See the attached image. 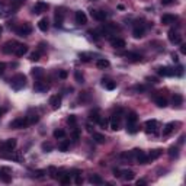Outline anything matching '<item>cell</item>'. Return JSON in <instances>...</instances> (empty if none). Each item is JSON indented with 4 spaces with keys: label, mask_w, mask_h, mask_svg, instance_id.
Here are the masks:
<instances>
[{
    "label": "cell",
    "mask_w": 186,
    "mask_h": 186,
    "mask_svg": "<svg viewBox=\"0 0 186 186\" xmlns=\"http://www.w3.org/2000/svg\"><path fill=\"white\" fill-rule=\"evenodd\" d=\"M172 102H173V106H176V108H179L182 103H183V96L182 95H174L173 96V99H172Z\"/></svg>",
    "instance_id": "4dcf8cb0"
},
{
    "label": "cell",
    "mask_w": 186,
    "mask_h": 186,
    "mask_svg": "<svg viewBox=\"0 0 186 186\" xmlns=\"http://www.w3.org/2000/svg\"><path fill=\"white\" fill-rule=\"evenodd\" d=\"M161 153H163V150H160V148H157V150H153L151 153L148 154V160H156V159H159L160 156H161Z\"/></svg>",
    "instance_id": "836d02e7"
},
{
    "label": "cell",
    "mask_w": 186,
    "mask_h": 186,
    "mask_svg": "<svg viewBox=\"0 0 186 186\" xmlns=\"http://www.w3.org/2000/svg\"><path fill=\"white\" fill-rule=\"evenodd\" d=\"M93 140L98 143V144H103L106 138H105V135L103 134H99V133H93Z\"/></svg>",
    "instance_id": "d6a6232c"
},
{
    "label": "cell",
    "mask_w": 186,
    "mask_h": 186,
    "mask_svg": "<svg viewBox=\"0 0 186 186\" xmlns=\"http://www.w3.org/2000/svg\"><path fill=\"white\" fill-rule=\"evenodd\" d=\"M2 113H3V111H2V109H0V116H2Z\"/></svg>",
    "instance_id": "e7e4bbea"
},
{
    "label": "cell",
    "mask_w": 186,
    "mask_h": 186,
    "mask_svg": "<svg viewBox=\"0 0 186 186\" xmlns=\"http://www.w3.org/2000/svg\"><path fill=\"white\" fill-rule=\"evenodd\" d=\"M10 13H13L12 9H9L5 3H0V18H7Z\"/></svg>",
    "instance_id": "44dd1931"
},
{
    "label": "cell",
    "mask_w": 186,
    "mask_h": 186,
    "mask_svg": "<svg viewBox=\"0 0 186 186\" xmlns=\"http://www.w3.org/2000/svg\"><path fill=\"white\" fill-rule=\"evenodd\" d=\"M48 173H50V176L53 179H57V176H58V170H57V167H54V166L48 167Z\"/></svg>",
    "instance_id": "e575fe53"
},
{
    "label": "cell",
    "mask_w": 186,
    "mask_h": 186,
    "mask_svg": "<svg viewBox=\"0 0 186 186\" xmlns=\"http://www.w3.org/2000/svg\"><path fill=\"white\" fill-rule=\"evenodd\" d=\"M121 176L124 177L125 180H133L134 177H135V173L133 172V170H121Z\"/></svg>",
    "instance_id": "603a6c76"
},
{
    "label": "cell",
    "mask_w": 186,
    "mask_h": 186,
    "mask_svg": "<svg viewBox=\"0 0 186 186\" xmlns=\"http://www.w3.org/2000/svg\"><path fill=\"white\" fill-rule=\"evenodd\" d=\"M16 146H18L16 138H9L0 144V151L2 153H12L15 148H16Z\"/></svg>",
    "instance_id": "7a4b0ae2"
},
{
    "label": "cell",
    "mask_w": 186,
    "mask_h": 186,
    "mask_svg": "<svg viewBox=\"0 0 186 186\" xmlns=\"http://www.w3.org/2000/svg\"><path fill=\"white\" fill-rule=\"evenodd\" d=\"M169 41L172 42V44H182V35H180L177 31H174V29H170L169 31Z\"/></svg>",
    "instance_id": "5b68a950"
},
{
    "label": "cell",
    "mask_w": 186,
    "mask_h": 186,
    "mask_svg": "<svg viewBox=\"0 0 186 186\" xmlns=\"http://www.w3.org/2000/svg\"><path fill=\"white\" fill-rule=\"evenodd\" d=\"M102 128H106V125H108V119H103V118H100L99 119V122H98Z\"/></svg>",
    "instance_id": "f907efd6"
},
{
    "label": "cell",
    "mask_w": 186,
    "mask_h": 186,
    "mask_svg": "<svg viewBox=\"0 0 186 186\" xmlns=\"http://www.w3.org/2000/svg\"><path fill=\"white\" fill-rule=\"evenodd\" d=\"M89 182L93 183V185H102V183H103V179H102V176H99V174H92V176L89 177Z\"/></svg>",
    "instance_id": "83f0119b"
},
{
    "label": "cell",
    "mask_w": 186,
    "mask_h": 186,
    "mask_svg": "<svg viewBox=\"0 0 186 186\" xmlns=\"http://www.w3.org/2000/svg\"><path fill=\"white\" fill-rule=\"evenodd\" d=\"M90 15H92L93 19L99 20V22H103V20L106 19V13L103 10H90Z\"/></svg>",
    "instance_id": "8fae6325"
},
{
    "label": "cell",
    "mask_w": 186,
    "mask_h": 186,
    "mask_svg": "<svg viewBox=\"0 0 186 186\" xmlns=\"http://www.w3.org/2000/svg\"><path fill=\"white\" fill-rule=\"evenodd\" d=\"M76 122H77L76 115H70V116L67 118V124H70V125H76Z\"/></svg>",
    "instance_id": "bcb514c9"
},
{
    "label": "cell",
    "mask_w": 186,
    "mask_h": 186,
    "mask_svg": "<svg viewBox=\"0 0 186 186\" xmlns=\"http://www.w3.org/2000/svg\"><path fill=\"white\" fill-rule=\"evenodd\" d=\"M125 57L129 61H134V63H137V61H141V58H143V57H141L140 54H137V53H126Z\"/></svg>",
    "instance_id": "f546056e"
},
{
    "label": "cell",
    "mask_w": 186,
    "mask_h": 186,
    "mask_svg": "<svg viewBox=\"0 0 186 186\" xmlns=\"http://www.w3.org/2000/svg\"><path fill=\"white\" fill-rule=\"evenodd\" d=\"M28 125H29V119H28V116H20V118H16L15 121L10 122V128H13V129L26 128Z\"/></svg>",
    "instance_id": "3957f363"
},
{
    "label": "cell",
    "mask_w": 186,
    "mask_h": 186,
    "mask_svg": "<svg viewBox=\"0 0 186 186\" xmlns=\"http://www.w3.org/2000/svg\"><path fill=\"white\" fill-rule=\"evenodd\" d=\"M25 84H26V77H25V74H16V76H13L12 80H10V86H12V89H15V90H20L22 87H25Z\"/></svg>",
    "instance_id": "6da1fadb"
},
{
    "label": "cell",
    "mask_w": 186,
    "mask_h": 186,
    "mask_svg": "<svg viewBox=\"0 0 186 186\" xmlns=\"http://www.w3.org/2000/svg\"><path fill=\"white\" fill-rule=\"evenodd\" d=\"M154 102H156V105L159 108H166L167 106V99L164 98V96H157L156 99H154Z\"/></svg>",
    "instance_id": "484cf974"
},
{
    "label": "cell",
    "mask_w": 186,
    "mask_h": 186,
    "mask_svg": "<svg viewBox=\"0 0 186 186\" xmlns=\"http://www.w3.org/2000/svg\"><path fill=\"white\" fill-rule=\"evenodd\" d=\"M74 19H76V23H77V25H86L87 23V16H86V13H84V12H81V10L76 12Z\"/></svg>",
    "instance_id": "9c48e42d"
},
{
    "label": "cell",
    "mask_w": 186,
    "mask_h": 186,
    "mask_svg": "<svg viewBox=\"0 0 186 186\" xmlns=\"http://www.w3.org/2000/svg\"><path fill=\"white\" fill-rule=\"evenodd\" d=\"M113 174H115L116 177H119V176H121V170H119V169H113Z\"/></svg>",
    "instance_id": "680465c9"
},
{
    "label": "cell",
    "mask_w": 186,
    "mask_h": 186,
    "mask_svg": "<svg viewBox=\"0 0 186 186\" xmlns=\"http://www.w3.org/2000/svg\"><path fill=\"white\" fill-rule=\"evenodd\" d=\"M23 3H25V0H12V7L13 9H19Z\"/></svg>",
    "instance_id": "b9f144b4"
},
{
    "label": "cell",
    "mask_w": 186,
    "mask_h": 186,
    "mask_svg": "<svg viewBox=\"0 0 186 186\" xmlns=\"http://www.w3.org/2000/svg\"><path fill=\"white\" fill-rule=\"evenodd\" d=\"M79 137H80L79 129H74V131H73V138H74V140H79Z\"/></svg>",
    "instance_id": "db71d44e"
},
{
    "label": "cell",
    "mask_w": 186,
    "mask_h": 186,
    "mask_svg": "<svg viewBox=\"0 0 186 186\" xmlns=\"http://www.w3.org/2000/svg\"><path fill=\"white\" fill-rule=\"evenodd\" d=\"M169 154H170V157H179V150L176 147H172L169 150Z\"/></svg>",
    "instance_id": "f6af8a7d"
},
{
    "label": "cell",
    "mask_w": 186,
    "mask_h": 186,
    "mask_svg": "<svg viewBox=\"0 0 186 186\" xmlns=\"http://www.w3.org/2000/svg\"><path fill=\"white\" fill-rule=\"evenodd\" d=\"M44 174H45V172H44V170H36V172L33 173V176H35V177H42Z\"/></svg>",
    "instance_id": "816d5d0a"
},
{
    "label": "cell",
    "mask_w": 186,
    "mask_h": 186,
    "mask_svg": "<svg viewBox=\"0 0 186 186\" xmlns=\"http://www.w3.org/2000/svg\"><path fill=\"white\" fill-rule=\"evenodd\" d=\"M26 53H28V45H25V44H18L16 50H15V54L18 57H23Z\"/></svg>",
    "instance_id": "ac0fdd59"
},
{
    "label": "cell",
    "mask_w": 186,
    "mask_h": 186,
    "mask_svg": "<svg viewBox=\"0 0 186 186\" xmlns=\"http://www.w3.org/2000/svg\"><path fill=\"white\" fill-rule=\"evenodd\" d=\"M174 20H176V16H173L170 13H166L161 16V23L163 25H172V23H174Z\"/></svg>",
    "instance_id": "e0dca14e"
},
{
    "label": "cell",
    "mask_w": 186,
    "mask_h": 186,
    "mask_svg": "<svg viewBox=\"0 0 186 186\" xmlns=\"http://www.w3.org/2000/svg\"><path fill=\"white\" fill-rule=\"evenodd\" d=\"M157 74L163 76V77H172V76H174V70L170 67H160V68H157Z\"/></svg>",
    "instance_id": "ba28073f"
},
{
    "label": "cell",
    "mask_w": 186,
    "mask_h": 186,
    "mask_svg": "<svg viewBox=\"0 0 186 186\" xmlns=\"http://www.w3.org/2000/svg\"><path fill=\"white\" fill-rule=\"evenodd\" d=\"M40 58H41V53H40V51H35V53L31 54V60H32V61H38Z\"/></svg>",
    "instance_id": "7dc6e473"
},
{
    "label": "cell",
    "mask_w": 186,
    "mask_h": 186,
    "mask_svg": "<svg viewBox=\"0 0 186 186\" xmlns=\"http://www.w3.org/2000/svg\"><path fill=\"white\" fill-rule=\"evenodd\" d=\"M172 58H173V61H174V63H177V61H179V58H177V54H173Z\"/></svg>",
    "instance_id": "6125c7cd"
},
{
    "label": "cell",
    "mask_w": 186,
    "mask_h": 186,
    "mask_svg": "<svg viewBox=\"0 0 186 186\" xmlns=\"http://www.w3.org/2000/svg\"><path fill=\"white\" fill-rule=\"evenodd\" d=\"M64 16H66V13H64L63 9H57V10H55V25H57V26H61V25H63Z\"/></svg>",
    "instance_id": "7c38bea8"
},
{
    "label": "cell",
    "mask_w": 186,
    "mask_h": 186,
    "mask_svg": "<svg viewBox=\"0 0 186 186\" xmlns=\"http://www.w3.org/2000/svg\"><path fill=\"white\" fill-rule=\"evenodd\" d=\"M5 70H6V64L5 63H0V74L5 73Z\"/></svg>",
    "instance_id": "6f0895ef"
},
{
    "label": "cell",
    "mask_w": 186,
    "mask_h": 186,
    "mask_svg": "<svg viewBox=\"0 0 186 186\" xmlns=\"http://www.w3.org/2000/svg\"><path fill=\"white\" fill-rule=\"evenodd\" d=\"M126 131H128L129 134H135L138 129H137L135 124H126Z\"/></svg>",
    "instance_id": "60d3db41"
},
{
    "label": "cell",
    "mask_w": 186,
    "mask_h": 186,
    "mask_svg": "<svg viewBox=\"0 0 186 186\" xmlns=\"http://www.w3.org/2000/svg\"><path fill=\"white\" fill-rule=\"evenodd\" d=\"M147 80H148L150 83H157V79H156V77H147Z\"/></svg>",
    "instance_id": "91938a15"
},
{
    "label": "cell",
    "mask_w": 186,
    "mask_h": 186,
    "mask_svg": "<svg viewBox=\"0 0 186 186\" xmlns=\"http://www.w3.org/2000/svg\"><path fill=\"white\" fill-rule=\"evenodd\" d=\"M50 105H51L53 109H58V108L61 106V98L58 96V95L51 96V98H50Z\"/></svg>",
    "instance_id": "9a60e30c"
},
{
    "label": "cell",
    "mask_w": 186,
    "mask_h": 186,
    "mask_svg": "<svg viewBox=\"0 0 186 186\" xmlns=\"http://www.w3.org/2000/svg\"><path fill=\"white\" fill-rule=\"evenodd\" d=\"M57 177H60V182L63 185H68L70 183V174H61V176H57Z\"/></svg>",
    "instance_id": "f35d334b"
},
{
    "label": "cell",
    "mask_w": 186,
    "mask_h": 186,
    "mask_svg": "<svg viewBox=\"0 0 186 186\" xmlns=\"http://www.w3.org/2000/svg\"><path fill=\"white\" fill-rule=\"evenodd\" d=\"M133 35H134V38H143L144 36V26L143 25H137V26L133 29Z\"/></svg>",
    "instance_id": "d6986e66"
},
{
    "label": "cell",
    "mask_w": 186,
    "mask_h": 186,
    "mask_svg": "<svg viewBox=\"0 0 186 186\" xmlns=\"http://www.w3.org/2000/svg\"><path fill=\"white\" fill-rule=\"evenodd\" d=\"M138 121V115L135 112H129L128 116H126V124H135Z\"/></svg>",
    "instance_id": "1f68e13d"
},
{
    "label": "cell",
    "mask_w": 186,
    "mask_h": 186,
    "mask_svg": "<svg viewBox=\"0 0 186 186\" xmlns=\"http://www.w3.org/2000/svg\"><path fill=\"white\" fill-rule=\"evenodd\" d=\"M54 146L51 143H42V150L45 151V153H50V151H53Z\"/></svg>",
    "instance_id": "ab89813d"
},
{
    "label": "cell",
    "mask_w": 186,
    "mask_h": 186,
    "mask_svg": "<svg viewBox=\"0 0 186 186\" xmlns=\"http://www.w3.org/2000/svg\"><path fill=\"white\" fill-rule=\"evenodd\" d=\"M157 128H159V122L156 119H150L146 122V131L148 134H157Z\"/></svg>",
    "instance_id": "52a82bcc"
},
{
    "label": "cell",
    "mask_w": 186,
    "mask_h": 186,
    "mask_svg": "<svg viewBox=\"0 0 186 186\" xmlns=\"http://www.w3.org/2000/svg\"><path fill=\"white\" fill-rule=\"evenodd\" d=\"M143 185H147V180H144V179L137 180V186H143Z\"/></svg>",
    "instance_id": "11a10c76"
},
{
    "label": "cell",
    "mask_w": 186,
    "mask_h": 186,
    "mask_svg": "<svg viewBox=\"0 0 186 186\" xmlns=\"http://www.w3.org/2000/svg\"><path fill=\"white\" fill-rule=\"evenodd\" d=\"M68 146H70L68 141H63L60 146H58V148H60V151H67V150H68Z\"/></svg>",
    "instance_id": "ee69618b"
},
{
    "label": "cell",
    "mask_w": 186,
    "mask_h": 186,
    "mask_svg": "<svg viewBox=\"0 0 186 186\" xmlns=\"http://www.w3.org/2000/svg\"><path fill=\"white\" fill-rule=\"evenodd\" d=\"M174 0H161V5H164V6H169V5H172Z\"/></svg>",
    "instance_id": "9f6ffc18"
},
{
    "label": "cell",
    "mask_w": 186,
    "mask_h": 186,
    "mask_svg": "<svg viewBox=\"0 0 186 186\" xmlns=\"http://www.w3.org/2000/svg\"><path fill=\"white\" fill-rule=\"evenodd\" d=\"M135 161L138 163V164H147L150 160H148V156H146L144 153H140L137 157H135Z\"/></svg>",
    "instance_id": "d4e9b609"
},
{
    "label": "cell",
    "mask_w": 186,
    "mask_h": 186,
    "mask_svg": "<svg viewBox=\"0 0 186 186\" xmlns=\"http://www.w3.org/2000/svg\"><path fill=\"white\" fill-rule=\"evenodd\" d=\"M146 86H143V84H137V86H134V90L135 92H146Z\"/></svg>",
    "instance_id": "c3c4849f"
},
{
    "label": "cell",
    "mask_w": 186,
    "mask_h": 186,
    "mask_svg": "<svg viewBox=\"0 0 186 186\" xmlns=\"http://www.w3.org/2000/svg\"><path fill=\"white\" fill-rule=\"evenodd\" d=\"M58 77H60L61 80H66L67 77H68V73H67L66 70H61L60 73H58Z\"/></svg>",
    "instance_id": "681fc988"
},
{
    "label": "cell",
    "mask_w": 186,
    "mask_h": 186,
    "mask_svg": "<svg viewBox=\"0 0 186 186\" xmlns=\"http://www.w3.org/2000/svg\"><path fill=\"white\" fill-rule=\"evenodd\" d=\"M48 10V3H45V2H36L35 3V6H33V13L35 15H41L44 13V12H46Z\"/></svg>",
    "instance_id": "8992f818"
},
{
    "label": "cell",
    "mask_w": 186,
    "mask_h": 186,
    "mask_svg": "<svg viewBox=\"0 0 186 186\" xmlns=\"http://www.w3.org/2000/svg\"><path fill=\"white\" fill-rule=\"evenodd\" d=\"M119 128H121L119 116H118V115H113L112 118H111V129H113V131H118Z\"/></svg>",
    "instance_id": "ffe728a7"
},
{
    "label": "cell",
    "mask_w": 186,
    "mask_h": 186,
    "mask_svg": "<svg viewBox=\"0 0 186 186\" xmlns=\"http://www.w3.org/2000/svg\"><path fill=\"white\" fill-rule=\"evenodd\" d=\"M31 74H32L35 79H42V76H44V70L41 68V67H35L31 70Z\"/></svg>",
    "instance_id": "4316f807"
},
{
    "label": "cell",
    "mask_w": 186,
    "mask_h": 186,
    "mask_svg": "<svg viewBox=\"0 0 186 186\" xmlns=\"http://www.w3.org/2000/svg\"><path fill=\"white\" fill-rule=\"evenodd\" d=\"M173 131H174V122H169V124H166L164 128H163V135L167 137V135H170Z\"/></svg>",
    "instance_id": "7402d4cb"
},
{
    "label": "cell",
    "mask_w": 186,
    "mask_h": 186,
    "mask_svg": "<svg viewBox=\"0 0 186 186\" xmlns=\"http://www.w3.org/2000/svg\"><path fill=\"white\" fill-rule=\"evenodd\" d=\"M111 45L113 46V48H125L126 46V42L125 40H122V38H112L111 40Z\"/></svg>",
    "instance_id": "5bb4252c"
},
{
    "label": "cell",
    "mask_w": 186,
    "mask_h": 186,
    "mask_svg": "<svg viewBox=\"0 0 186 186\" xmlns=\"http://www.w3.org/2000/svg\"><path fill=\"white\" fill-rule=\"evenodd\" d=\"M38 28H40L42 32H46L48 28H50V23H48V19L46 18H42V19L38 22Z\"/></svg>",
    "instance_id": "cb8c5ba5"
},
{
    "label": "cell",
    "mask_w": 186,
    "mask_h": 186,
    "mask_svg": "<svg viewBox=\"0 0 186 186\" xmlns=\"http://www.w3.org/2000/svg\"><path fill=\"white\" fill-rule=\"evenodd\" d=\"M109 66H111V63L108 60H105V58H100V60L96 61V67L100 68V70H105V68H108Z\"/></svg>",
    "instance_id": "f1b7e54d"
},
{
    "label": "cell",
    "mask_w": 186,
    "mask_h": 186,
    "mask_svg": "<svg viewBox=\"0 0 186 186\" xmlns=\"http://www.w3.org/2000/svg\"><path fill=\"white\" fill-rule=\"evenodd\" d=\"M2 32H3V28L0 26V35H2Z\"/></svg>",
    "instance_id": "be15d7a7"
},
{
    "label": "cell",
    "mask_w": 186,
    "mask_h": 186,
    "mask_svg": "<svg viewBox=\"0 0 186 186\" xmlns=\"http://www.w3.org/2000/svg\"><path fill=\"white\" fill-rule=\"evenodd\" d=\"M33 89H35L36 92H46V90H48V84L44 83L41 79H38V81H35V84H33Z\"/></svg>",
    "instance_id": "2e32d148"
},
{
    "label": "cell",
    "mask_w": 186,
    "mask_h": 186,
    "mask_svg": "<svg viewBox=\"0 0 186 186\" xmlns=\"http://www.w3.org/2000/svg\"><path fill=\"white\" fill-rule=\"evenodd\" d=\"M80 58H81L83 61H89V60H90V58H89V55H87V54H84V53L80 54Z\"/></svg>",
    "instance_id": "f5cc1de1"
},
{
    "label": "cell",
    "mask_w": 186,
    "mask_h": 186,
    "mask_svg": "<svg viewBox=\"0 0 186 186\" xmlns=\"http://www.w3.org/2000/svg\"><path fill=\"white\" fill-rule=\"evenodd\" d=\"M74 77H76V81H77V83H84V77H83V74L80 73V71H76V73H74Z\"/></svg>",
    "instance_id": "7bdbcfd3"
},
{
    "label": "cell",
    "mask_w": 186,
    "mask_h": 186,
    "mask_svg": "<svg viewBox=\"0 0 186 186\" xmlns=\"http://www.w3.org/2000/svg\"><path fill=\"white\" fill-rule=\"evenodd\" d=\"M54 137L57 140L64 138V137H66V131H64V129H55V131H54Z\"/></svg>",
    "instance_id": "8d00e7d4"
},
{
    "label": "cell",
    "mask_w": 186,
    "mask_h": 186,
    "mask_svg": "<svg viewBox=\"0 0 186 186\" xmlns=\"http://www.w3.org/2000/svg\"><path fill=\"white\" fill-rule=\"evenodd\" d=\"M89 119L93 121V122H99V119H100L99 112H98V111H95V112H90V115H89Z\"/></svg>",
    "instance_id": "74e56055"
},
{
    "label": "cell",
    "mask_w": 186,
    "mask_h": 186,
    "mask_svg": "<svg viewBox=\"0 0 186 186\" xmlns=\"http://www.w3.org/2000/svg\"><path fill=\"white\" fill-rule=\"evenodd\" d=\"M180 53H182V54H186V45H183V44L180 45Z\"/></svg>",
    "instance_id": "94428289"
},
{
    "label": "cell",
    "mask_w": 186,
    "mask_h": 186,
    "mask_svg": "<svg viewBox=\"0 0 186 186\" xmlns=\"http://www.w3.org/2000/svg\"><path fill=\"white\" fill-rule=\"evenodd\" d=\"M15 32H16V35H19V36H28L29 33L32 32V26L29 23H20L19 26L15 28Z\"/></svg>",
    "instance_id": "277c9868"
},
{
    "label": "cell",
    "mask_w": 186,
    "mask_h": 186,
    "mask_svg": "<svg viewBox=\"0 0 186 186\" xmlns=\"http://www.w3.org/2000/svg\"><path fill=\"white\" fill-rule=\"evenodd\" d=\"M103 86L106 87L108 90H113L116 87V83L115 81H109V80H103Z\"/></svg>",
    "instance_id": "d590c367"
},
{
    "label": "cell",
    "mask_w": 186,
    "mask_h": 186,
    "mask_svg": "<svg viewBox=\"0 0 186 186\" xmlns=\"http://www.w3.org/2000/svg\"><path fill=\"white\" fill-rule=\"evenodd\" d=\"M9 173H10V170H9L7 167L0 169V180H2V182H5V183H9V182L12 180V176H10Z\"/></svg>",
    "instance_id": "30bf717a"
},
{
    "label": "cell",
    "mask_w": 186,
    "mask_h": 186,
    "mask_svg": "<svg viewBox=\"0 0 186 186\" xmlns=\"http://www.w3.org/2000/svg\"><path fill=\"white\" fill-rule=\"evenodd\" d=\"M16 46H18V42H15V41H9V42H6L5 46H3V53H6V54L15 53Z\"/></svg>",
    "instance_id": "4fadbf2b"
}]
</instances>
